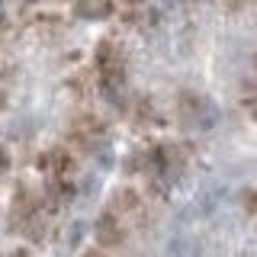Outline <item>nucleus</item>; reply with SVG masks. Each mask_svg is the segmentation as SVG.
Masks as SVG:
<instances>
[{"label": "nucleus", "mask_w": 257, "mask_h": 257, "mask_svg": "<svg viewBox=\"0 0 257 257\" xmlns=\"http://www.w3.org/2000/svg\"><path fill=\"white\" fill-rule=\"evenodd\" d=\"M48 219H52V203L39 196L32 187L20 183L10 199V228L26 241H45Z\"/></svg>", "instance_id": "1"}, {"label": "nucleus", "mask_w": 257, "mask_h": 257, "mask_svg": "<svg viewBox=\"0 0 257 257\" xmlns=\"http://www.w3.org/2000/svg\"><path fill=\"white\" fill-rule=\"evenodd\" d=\"M93 61H96V84H100V93L103 100H109L112 106H122L125 103V90H128V64H125V48L119 39H100L93 52Z\"/></svg>", "instance_id": "2"}, {"label": "nucleus", "mask_w": 257, "mask_h": 257, "mask_svg": "<svg viewBox=\"0 0 257 257\" xmlns=\"http://www.w3.org/2000/svg\"><path fill=\"white\" fill-rule=\"evenodd\" d=\"M39 167L45 177V199L52 203V209L68 203L77 187V161L71 155V148H48Z\"/></svg>", "instance_id": "3"}, {"label": "nucleus", "mask_w": 257, "mask_h": 257, "mask_svg": "<svg viewBox=\"0 0 257 257\" xmlns=\"http://www.w3.org/2000/svg\"><path fill=\"white\" fill-rule=\"evenodd\" d=\"M109 212H116L128 231H142L148 225V199L135 187H116L106 203Z\"/></svg>", "instance_id": "4"}, {"label": "nucleus", "mask_w": 257, "mask_h": 257, "mask_svg": "<svg viewBox=\"0 0 257 257\" xmlns=\"http://www.w3.org/2000/svg\"><path fill=\"white\" fill-rule=\"evenodd\" d=\"M106 142V122L93 112H80L68 125V145L77 151H96Z\"/></svg>", "instance_id": "5"}, {"label": "nucleus", "mask_w": 257, "mask_h": 257, "mask_svg": "<svg viewBox=\"0 0 257 257\" xmlns=\"http://www.w3.org/2000/svg\"><path fill=\"white\" fill-rule=\"evenodd\" d=\"M177 112H180V122L190 128H209L215 122V106L199 93H180L177 96Z\"/></svg>", "instance_id": "6"}, {"label": "nucleus", "mask_w": 257, "mask_h": 257, "mask_svg": "<svg viewBox=\"0 0 257 257\" xmlns=\"http://www.w3.org/2000/svg\"><path fill=\"white\" fill-rule=\"evenodd\" d=\"M93 235H96V244H100V247H119V244H125V238L132 235V231L122 225V219H119L116 212L103 209V212L96 215Z\"/></svg>", "instance_id": "7"}, {"label": "nucleus", "mask_w": 257, "mask_h": 257, "mask_svg": "<svg viewBox=\"0 0 257 257\" xmlns=\"http://www.w3.org/2000/svg\"><path fill=\"white\" fill-rule=\"evenodd\" d=\"M128 119H132V125L139 128V132H151V128H161V125H164V116L158 112V106L148 100V96H142V100L132 103Z\"/></svg>", "instance_id": "8"}, {"label": "nucleus", "mask_w": 257, "mask_h": 257, "mask_svg": "<svg viewBox=\"0 0 257 257\" xmlns=\"http://www.w3.org/2000/svg\"><path fill=\"white\" fill-rule=\"evenodd\" d=\"M74 10H77L80 20H90V23L109 20V16L116 13V0H77Z\"/></svg>", "instance_id": "9"}, {"label": "nucleus", "mask_w": 257, "mask_h": 257, "mask_svg": "<svg viewBox=\"0 0 257 257\" xmlns=\"http://www.w3.org/2000/svg\"><path fill=\"white\" fill-rule=\"evenodd\" d=\"M241 106L247 109V116L257 119V77H247L241 87Z\"/></svg>", "instance_id": "10"}, {"label": "nucleus", "mask_w": 257, "mask_h": 257, "mask_svg": "<svg viewBox=\"0 0 257 257\" xmlns=\"http://www.w3.org/2000/svg\"><path fill=\"white\" fill-rule=\"evenodd\" d=\"M7 167H10V158H7V151H4V148H0V174H4V171H7Z\"/></svg>", "instance_id": "11"}, {"label": "nucleus", "mask_w": 257, "mask_h": 257, "mask_svg": "<svg viewBox=\"0 0 257 257\" xmlns=\"http://www.w3.org/2000/svg\"><path fill=\"white\" fill-rule=\"evenodd\" d=\"M0 257H32L29 251H23V247H16V251H10V254H0Z\"/></svg>", "instance_id": "12"}, {"label": "nucleus", "mask_w": 257, "mask_h": 257, "mask_svg": "<svg viewBox=\"0 0 257 257\" xmlns=\"http://www.w3.org/2000/svg\"><path fill=\"white\" fill-rule=\"evenodd\" d=\"M225 4H228V10H241V7H244V0H225Z\"/></svg>", "instance_id": "13"}, {"label": "nucleus", "mask_w": 257, "mask_h": 257, "mask_svg": "<svg viewBox=\"0 0 257 257\" xmlns=\"http://www.w3.org/2000/svg\"><path fill=\"white\" fill-rule=\"evenodd\" d=\"M16 4H26V7H32V4H39V0H16Z\"/></svg>", "instance_id": "14"}, {"label": "nucleus", "mask_w": 257, "mask_h": 257, "mask_svg": "<svg viewBox=\"0 0 257 257\" xmlns=\"http://www.w3.org/2000/svg\"><path fill=\"white\" fill-rule=\"evenodd\" d=\"M7 26V16H4V10H0V29H4Z\"/></svg>", "instance_id": "15"}, {"label": "nucleus", "mask_w": 257, "mask_h": 257, "mask_svg": "<svg viewBox=\"0 0 257 257\" xmlns=\"http://www.w3.org/2000/svg\"><path fill=\"white\" fill-rule=\"evenodd\" d=\"M84 257H103V254H100V251H87Z\"/></svg>", "instance_id": "16"}, {"label": "nucleus", "mask_w": 257, "mask_h": 257, "mask_svg": "<svg viewBox=\"0 0 257 257\" xmlns=\"http://www.w3.org/2000/svg\"><path fill=\"white\" fill-rule=\"evenodd\" d=\"M190 4H206V0H190Z\"/></svg>", "instance_id": "17"}, {"label": "nucleus", "mask_w": 257, "mask_h": 257, "mask_svg": "<svg viewBox=\"0 0 257 257\" xmlns=\"http://www.w3.org/2000/svg\"><path fill=\"white\" fill-rule=\"evenodd\" d=\"M254 7H257V0H254Z\"/></svg>", "instance_id": "18"}]
</instances>
